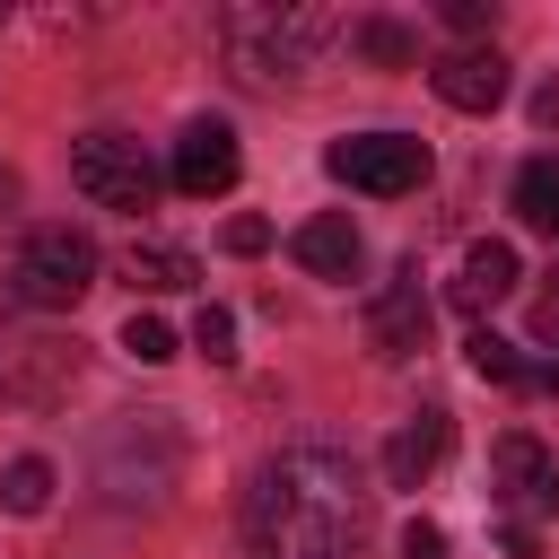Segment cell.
<instances>
[{
  "label": "cell",
  "instance_id": "6da1fadb",
  "mask_svg": "<svg viewBox=\"0 0 559 559\" xmlns=\"http://www.w3.org/2000/svg\"><path fill=\"white\" fill-rule=\"evenodd\" d=\"M367 515H376V489L358 454L332 437H297L245 489V550L253 559H358Z\"/></svg>",
  "mask_w": 559,
  "mask_h": 559
},
{
  "label": "cell",
  "instance_id": "7a4b0ae2",
  "mask_svg": "<svg viewBox=\"0 0 559 559\" xmlns=\"http://www.w3.org/2000/svg\"><path fill=\"white\" fill-rule=\"evenodd\" d=\"M218 44H227V61L253 87H271V79H297L332 44V9H306V0H236V9H218Z\"/></svg>",
  "mask_w": 559,
  "mask_h": 559
},
{
  "label": "cell",
  "instance_id": "3957f363",
  "mask_svg": "<svg viewBox=\"0 0 559 559\" xmlns=\"http://www.w3.org/2000/svg\"><path fill=\"white\" fill-rule=\"evenodd\" d=\"M9 288H17V306H79V297L96 288V245H87V227H70V218L26 227L17 262H9Z\"/></svg>",
  "mask_w": 559,
  "mask_h": 559
},
{
  "label": "cell",
  "instance_id": "277c9868",
  "mask_svg": "<svg viewBox=\"0 0 559 559\" xmlns=\"http://www.w3.org/2000/svg\"><path fill=\"white\" fill-rule=\"evenodd\" d=\"M96 472H105V498L114 507H157L175 489V428H166V411H140L131 428H114Z\"/></svg>",
  "mask_w": 559,
  "mask_h": 559
},
{
  "label": "cell",
  "instance_id": "5b68a950",
  "mask_svg": "<svg viewBox=\"0 0 559 559\" xmlns=\"http://www.w3.org/2000/svg\"><path fill=\"white\" fill-rule=\"evenodd\" d=\"M70 183L96 201V210H148L157 201V166L140 157V140H122V131H87V140H70Z\"/></svg>",
  "mask_w": 559,
  "mask_h": 559
},
{
  "label": "cell",
  "instance_id": "8992f818",
  "mask_svg": "<svg viewBox=\"0 0 559 559\" xmlns=\"http://www.w3.org/2000/svg\"><path fill=\"white\" fill-rule=\"evenodd\" d=\"M323 166H332L349 192L393 201V192H419V183H428V140H411V131H358V140H332Z\"/></svg>",
  "mask_w": 559,
  "mask_h": 559
},
{
  "label": "cell",
  "instance_id": "52a82bcc",
  "mask_svg": "<svg viewBox=\"0 0 559 559\" xmlns=\"http://www.w3.org/2000/svg\"><path fill=\"white\" fill-rule=\"evenodd\" d=\"M236 175H245V148H236V131H227L218 114H201V122H183V131H175L166 183H175L183 201H210V192H227Z\"/></svg>",
  "mask_w": 559,
  "mask_h": 559
},
{
  "label": "cell",
  "instance_id": "ba28073f",
  "mask_svg": "<svg viewBox=\"0 0 559 559\" xmlns=\"http://www.w3.org/2000/svg\"><path fill=\"white\" fill-rule=\"evenodd\" d=\"M428 87H437V105H454V114H498V96H507V61H498L489 44H463V52L428 61Z\"/></svg>",
  "mask_w": 559,
  "mask_h": 559
},
{
  "label": "cell",
  "instance_id": "9c48e42d",
  "mask_svg": "<svg viewBox=\"0 0 559 559\" xmlns=\"http://www.w3.org/2000/svg\"><path fill=\"white\" fill-rule=\"evenodd\" d=\"M515 288H524L515 245H507V236H480V245H463V271H454V288H445V297H454V314H472V323H480V314H489L498 297H515Z\"/></svg>",
  "mask_w": 559,
  "mask_h": 559
},
{
  "label": "cell",
  "instance_id": "30bf717a",
  "mask_svg": "<svg viewBox=\"0 0 559 559\" xmlns=\"http://www.w3.org/2000/svg\"><path fill=\"white\" fill-rule=\"evenodd\" d=\"M367 341H376V358H411V349L428 341V288H419V271H393V280L376 288Z\"/></svg>",
  "mask_w": 559,
  "mask_h": 559
},
{
  "label": "cell",
  "instance_id": "8fae6325",
  "mask_svg": "<svg viewBox=\"0 0 559 559\" xmlns=\"http://www.w3.org/2000/svg\"><path fill=\"white\" fill-rule=\"evenodd\" d=\"M498 498L507 507H533V515H559V454L542 437H498Z\"/></svg>",
  "mask_w": 559,
  "mask_h": 559
},
{
  "label": "cell",
  "instance_id": "7c38bea8",
  "mask_svg": "<svg viewBox=\"0 0 559 559\" xmlns=\"http://www.w3.org/2000/svg\"><path fill=\"white\" fill-rule=\"evenodd\" d=\"M445 445H454V419H445V411H411V419L384 437V480H393V489H419V480L445 463Z\"/></svg>",
  "mask_w": 559,
  "mask_h": 559
},
{
  "label": "cell",
  "instance_id": "4fadbf2b",
  "mask_svg": "<svg viewBox=\"0 0 559 559\" xmlns=\"http://www.w3.org/2000/svg\"><path fill=\"white\" fill-rule=\"evenodd\" d=\"M122 280L148 288V297H175V288L201 280V262H192V245H175V236H131V245H122Z\"/></svg>",
  "mask_w": 559,
  "mask_h": 559
},
{
  "label": "cell",
  "instance_id": "5bb4252c",
  "mask_svg": "<svg viewBox=\"0 0 559 559\" xmlns=\"http://www.w3.org/2000/svg\"><path fill=\"white\" fill-rule=\"evenodd\" d=\"M288 253H297L314 280H349V271H358V227H349V210H323V218H306V227L288 236Z\"/></svg>",
  "mask_w": 559,
  "mask_h": 559
},
{
  "label": "cell",
  "instance_id": "9a60e30c",
  "mask_svg": "<svg viewBox=\"0 0 559 559\" xmlns=\"http://www.w3.org/2000/svg\"><path fill=\"white\" fill-rule=\"evenodd\" d=\"M515 218L542 227V236H559V157H524V175H515Z\"/></svg>",
  "mask_w": 559,
  "mask_h": 559
},
{
  "label": "cell",
  "instance_id": "2e32d148",
  "mask_svg": "<svg viewBox=\"0 0 559 559\" xmlns=\"http://www.w3.org/2000/svg\"><path fill=\"white\" fill-rule=\"evenodd\" d=\"M463 367H472L480 384H533V367H524V349H515V341H498L489 323H472V341H463Z\"/></svg>",
  "mask_w": 559,
  "mask_h": 559
},
{
  "label": "cell",
  "instance_id": "e0dca14e",
  "mask_svg": "<svg viewBox=\"0 0 559 559\" xmlns=\"http://www.w3.org/2000/svg\"><path fill=\"white\" fill-rule=\"evenodd\" d=\"M0 507H9V515H44V507H52V463H44V454H17V463L0 472Z\"/></svg>",
  "mask_w": 559,
  "mask_h": 559
},
{
  "label": "cell",
  "instance_id": "ac0fdd59",
  "mask_svg": "<svg viewBox=\"0 0 559 559\" xmlns=\"http://www.w3.org/2000/svg\"><path fill=\"white\" fill-rule=\"evenodd\" d=\"M349 44H358L367 61H384V70H411V52H419V44H411V26H393V17H358V26H349Z\"/></svg>",
  "mask_w": 559,
  "mask_h": 559
},
{
  "label": "cell",
  "instance_id": "d6986e66",
  "mask_svg": "<svg viewBox=\"0 0 559 559\" xmlns=\"http://www.w3.org/2000/svg\"><path fill=\"white\" fill-rule=\"evenodd\" d=\"M192 349H201L210 367H236V314H227V306H201V314H192Z\"/></svg>",
  "mask_w": 559,
  "mask_h": 559
},
{
  "label": "cell",
  "instance_id": "ffe728a7",
  "mask_svg": "<svg viewBox=\"0 0 559 559\" xmlns=\"http://www.w3.org/2000/svg\"><path fill=\"white\" fill-rule=\"evenodd\" d=\"M122 349H131L140 367H166V358H175V323H157V314H131V323H122Z\"/></svg>",
  "mask_w": 559,
  "mask_h": 559
},
{
  "label": "cell",
  "instance_id": "44dd1931",
  "mask_svg": "<svg viewBox=\"0 0 559 559\" xmlns=\"http://www.w3.org/2000/svg\"><path fill=\"white\" fill-rule=\"evenodd\" d=\"M402 559H454V550H445V524L411 515V524H402Z\"/></svg>",
  "mask_w": 559,
  "mask_h": 559
},
{
  "label": "cell",
  "instance_id": "7402d4cb",
  "mask_svg": "<svg viewBox=\"0 0 559 559\" xmlns=\"http://www.w3.org/2000/svg\"><path fill=\"white\" fill-rule=\"evenodd\" d=\"M437 17H445L454 35H489V17H498V9H489V0H445Z\"/></svg>",
  "mask_w": 559,
  "mask_h": 559
},
{
  "label": "cell",
  "instance_id": "603a6c76",
  "mask_svg": "<svg viewBox=\"0 0 559 559\" xmlns=\"http://www.w3.org/2000/svg\"><path fill=\"white\" fill-rule=\"evenodd\" d=\"M218 245H227V253H262V245H271V218H253V210H245V218H227V236H218Z\"/></svg>",
  "mask_w": 559,
  "mask_h": 559
},
{
  "label": "cell",
  "instance_id": "cb8c5ba5",
  "mask_svg": "<svg viewBox=\"0 0 559 559\" xmlns=\"http://www.w3.org/2000/svg\"><path fill=\"white\" fill-rule=\"evenodd\" d=\"M533 341H559V262L542 271V306H533Z\"/></svg>",
  "mask_w": 559,
  "mask_h": 559
},
{
  "label": "cell",
  "instance_id": "d4e9b609",
  "mask_svg": "<svg viewBox=\"0 0 559 559\" xmlns=\"http://www.w3.org/2000/svg\"><path fill=\"white\" fill-rule=\"evenodd\" d=\"M533 131H559V79L533 87Z\"/></svg>",
  "mask_w": 559,
  "mask_h": 559
},
{
  "label": "cell",
  "instance_id": "484cf974",
  "mask_svg": "<svg viewBox=\"0 0 559 559\" xmlns=\"http://www.w3.org/2000/svg\"><path fill=\"white\" fill-rule=\"evenodd\" d=\"M498 542H507V550H515V559H542V533H533V524H507V533H498Z\"/></svg>",
  "mask_w": 559,
  "mask_h": 559
},
{
  "label": "cell",
  "instance_id": "4316f807",
  "mask_svg": "<svg viewBox=\"0 0 559 559\" xmlns=\"http://www.w3.org/2000/svg\"><path fill=\"white\" fill-rule=\"evenodd\" d=\"M9 201H17V175H9V166H0V210H9Z\"/></svg>",
  "mask_w": 559,
  "mask_h": 559
},
{
  "label": "cell",
  "instance_id": "83f0119b",
  "mask_svg": "<svg viewBox=\"0 0 559 559\" xmlns=\"http://www.w3.org/2000/svg\"><path fill=\"white\" fill-rule=\"evenodd\" d=\"M533 384H550V393H559V358H550V367H542V376H533Z\"/></svg>",
  "mask_w": 559,
  "mask_h": 559
},
{
  "label": "cell",
  "instance_id": "f1b7e54d",
  "mask_svg": "<svg viewBox=\"0 0 559 559\" xmlns=\"http://www.w3.org/2000/svg\"><path fill=\"white\" fill-rule=\"evenodd\" d=\"M0 17H9V0H0Z\"/></svg>",
  "mask_w": 559,
  "mask_h": 559
}]
</instances>
